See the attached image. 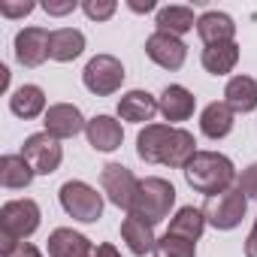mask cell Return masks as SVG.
<instances>
[{
  "label": "cell",
  "instance_id": "obj_22",
  "mask_svg": "<svg viewBox=\"0 0 257 257\" xmlns=\"http://www.w3.org/2000/svg\"><path fill=\"white\" fill-rule=\"evenodd\" d=\"M224 103L236 112V115H248L257 109V79L254 76H230L224 85Z\"/></svg>",
  "mask_w": 257,
  "mask_h": 257
},
{
  "label": "cell",
  "instance_id": "obj_28",
  "mask_svg": "<svg viewBox=\"0 0 257 257\" xmlns=\"http://www.w3.org/2000/svg\"><path fill=\"white\" fill-rule=\"evenodd\" d=\"M82 13H85L91 22H109V19L118 13V4H115V0H85V4H82Z\"/></svg>",
  "mask_w": 257,
  "mask_h": 257
},
{
  "label": "cell",
  "instance_id": "obj_26",
  "mask_svg": "<svg viewBox=\"0 0 257 257\" xmlns=\"http://www.w3.org/2000/svg\"><path fill=\"white\" fill-rule=\"evenodd\" d=\"M209 221L203 215V209H194V206H182L176 209V215L170 218V230L167 233H176V236H185L191 242H200V236L206 233Z\"/></svg>",
  "mask_w": 257,
  "mask_h": 257
},
{
  "label": "cell",
  "instance_id": "obj_33",
  "mask_svg": "<svg viewBox=\"0 0 257 257\" xmlns=\"http://www.w3.org/2000/svg\"><path fill=\"white\" fill-rule=\"evenodd\" d=\"M245 257H257V218L251 224V233L245 236Z\"/></svg>",
  "mask_w": 257,
  "mask_h": 257
},
{
  "label": "cell",
  "instance_id": "obj_13",
  "mask_svg": "<svg viewBox=\"0 0 257 257\" xmlns=\"http://www.w3.org/2000/svg\"><path fill=\"white\" fill-rule=\"evenodd\" d=\"M115 115L118 121H127V124H155V115H161V106H158V97L143 91V88H134V91H124L118 97V106H115Z\"/></svg>",
  "mask_w": 257,
  "mask_h": 257
},
{
  "label": "cell",
  "instance_id": "obj_16",
  "mask_svg": "<svg viewBox=\"0 0 257 257\" xmlns=\"http://www.w3.org/2000/svg\"><path fill=\"white\" fill-rule=\"evenodd\" d=\"M158 106H161L164 121L173 124V127H179L182 121L194 118V112H197V97H194V91H188L185 85H176V82H173V85H167V88L161 91Z\"/></svg>",
  "mask_w": 257,
  "mask_h": 257
},
{
  "label": "cell",
  "instance_id": "obj_20",
  "mask_svg": "<svg viewBox=\"0 0 257 257\" xmlns=\"http://www.w3.org/2000/svg\"><path fill=\"white\" fill-rule=\"evenodd\" d=\"M52 103L46 100V91L40 88V85H19L13 94H10V112L16 115V118H22V121H34V118H43L46 115V109H49Z\"/></svg>",
  "mask_w": 257,
  "mask_h": 257
},
{
  "label": "cell",
  "instance_id": "obj_36",
  "mask_svg": "<svg viewBox=\"0 0 257 257\" xmlns=\"http://www.w3.org/2000/svg\"><path fill=\"white\" fill-rule=\"evenodd\" d=\"M0 73H4V76H0V79H4V88H10V70H7V67H0Z\"/></svg>",
  "mask_w": 257,
  "mask_h": 257
},
{
  "label": "cell",
  "instance_id": "obj_18",
  "mask_svg": "<svg viewBox=\"0 0 257 257\" xmlns=\"http://www.w3.org/2000/svg\"><path fill=\"white\" fill-rule=\"evenodd\" d=\"M233 124H236V112H233L224 100H212V103H206L203 112H200V134H203L206 140H212V143L230 137Z\"/></svg>",
  "mask_w": 257,
  "mask_h": 257
},
{
  "label": "cell",
  "instance_id": "obj_30",
  "mask_svg": "<svg viewBox=\"0 0 257 257\" xmlns=\"http://www.w3.org/2000/svg\"><path fill=\"white\" fill-rule=\"evenodd\" d=\"M34 10H37L34 0H22V4H10V0H4V4H0V16H4V19H25Z\"/></svg>",
  "mask_w": 257,
  "mask_h": 257
},
{
  "label": "cell",
  "instance_id": "obj_9",
  "mask_svg": "<svg viewBox=\"0 0 257 257\" xmlns=\"http://www.w3.org/2000/svg\"><path fill=\"white\" fill-rule=\"evenodd\" d=\"M245 212H248V197L239 188H230L218 197H209L203 206V215H206L209 227H215V230H236L242 224Z\"/></svg>",
  "mask_w": 257,
  "mask_h": 257
},
{
  "label": "cell",
  "instance_id": "obj_27",
  "mask_svg": "<svg viewBox=\"0 0 257 257\" xmlns=\"http://www.w3.org/2000/svg\"><path fill=\"white\" fill-rule=\"evenodd\" d=\"M155 257H197V242L176 236V233H164V236H158Z\"/></svg>",
  "mask_w": 257,
  "mask_h": 257
},
{
  "label": "cell",
  "instance_id": "obj_6",
  "mask_svg": "<svg viewBox=\"0 0 257 257\" xmlns=\"http://www.w3.org/2000/svg\"><path fill=\"white\" fill-rule=\"evenodd\" d=\"M124 64L115 58V55H94L85 70H82V85L94 94V97H112L121 91L124 85Z\"/></svg>",
  "mask_w": 257,
  "mask_h": 257
},
{
  "label": "cell",
  "instance_id": "obj_15",
  "mask_svg": "<svg viewBox=\"0 0 257 257\" xmlns=\"http://www.w3.org/2000/svg\"><path fill=\"white\" fill-rule=\"evenodd\" d=\"M46 254L49 257H94L97 245L73 227H55L46 239Z\"/></svg>",
  "mask_w": 257,
  "mask_h": 257
},
{
  "label": "cell",
  "instance_id": "obj_14",
  "mask_svg": "<svg viewBox=\"0 0 257 257\" xmlns=\"http://www.w3.org/2000/svg\"><path fill=\"white\" fill-rule=\"evenodd\" d=\"M85 140L94 152L100 155H112L121 149L124 143V127L115 115H94L88 118V127H85Z\"/></svg>",
  "mask_w": 257,
  "mask_h": 257
},
{
  "label": "cell",
  "instance_id": "obj_5",
  "mask_svg": "<svg viewBox=\"0 0 257 257\" xmlns=\"http://www.w3.org/2000/svg\"><path fill=\"white\" fill-rule=\"evenodd\" d=\"M58 200H61V209L79 224H97L103 218V194H97V188L82 179L64 182L58 191Z\"/></svg>",
  "mask_w": 257,
  "mask_h": 257
},
{
  "label": "cell",
  "instance_id": "obj_34",
  "mask_svg": "<svg viewBox=\"0 0 257 257\" xmlns=\"http://www.w3.org/2000/svg\"><path fill=\"white\" fill-rule=\"evenodd\" d=\"M127 10H131V13H155L158 10V4H155V0H146V4H143V0H127Z\"/></svg>",
  "mask_w": 257,
  "mask_h": 257
},
{
  "label": "cell",
  "instance_id": "obj_24",
  "mask_svg": "<svg viewBox=\"0 0 257 257\" xmlns=\"http://www.w3.org/2000/svg\"><path fill=\"white\" fill-rule=\"evenodd\" d=\"M85 52V34L79 28H55L49 43V58L58 64H70Z\"/></svg>",
  "mask_w": 257,
  "mask_h": 257
},
{
  "label": "cell",
  "instance_id": "obj_10",
  "mask_svg": "<svg viewBox=\"0 0 257 257\" xmlns=\"http://www.w3.org/2000/svg\"><path fill=\"white\" fill-rule=\"evenodd\" d=\"M49 43H52V31L46 28H37V25H28L16 34L13 40V49H16V61L25 67V70H37L49 61Z\"/></svg>",
  "mask_w": 257,
  "mask_h": 257
},
{
  "label": "cell",
  "instance_id": "obj_1",
  "mask_svg": "<svg viewBox=\"0 0 257 257\" xmlns=\"http://www.w3.org/2000/svg\"><path fill=\"white\" fill-rule=\"evenodd\" d=\"M197 140L185 127H173L167 121L146 124L137 137V155L146 164H161L170 170H185L197 155Z\"/></svg>",
  "mask_w": 257,
  "mask_h": 257
},
{
  "label": "cell",
  "instance_id": "obj_25",
  "mask_svg": "<svg viewBox=\"0 0 257 257\" xmlns=\"http://www.w3.org/2000/svg\"><path fill=\"white\" fill-rule=\"evenodd\" d=\"M34 179H37V173L22 155H4L0 158V185L7 191H25V188H31Z\"/></svg>",
  "mask_w": 257,
  "mask_h": 257
},
{
  "label": "cell",
  "instance_id": "obj_2",
  "mask_svg": "<svg viewBox=\"0 0 257 257\" xmlns=\"http://www.w3.org/2000/svg\"><path fill=\"white\" fill-rule=\"evenodd\" d=\"M185 173V182L191 185V191L203 194V197H218L230 188H236V167L227 155L221 152H197L194 161L182 170Z\"/></svg>",
  "mask_w": 257,
  "mask_h": 257
},
{
  "label": "cell",
  "instance_id": "obj_32",
  "mask_svg": "<svg viewBox=\"0 0 257 257\" xmlns=\"http://www.w3.org/2000/svg\"><path fill=\"white\" fill-rule=\"evenodd\" d=\"M7 257H46V254H43L34 242H22V245H19L13 254H7Z\"/></svg>",
  "mask_w": 257,
  "mask_h": 257
},
{
  "label": "cell",
  "instance_id": "obj_11",
  "mask_svg": "<svg viewBox=\"0 0 257 257\" xmlns=\"http://www.w3.org/2000/svg\"><path fill=\"white\" fill-rule=\"evenodd\" d=\"M85 127H88V118L82 115V109L76 103H52L43 115V131L61 143L85 134Z\"/></svg>",
  "mask_w": 257,
  "mask_h": 257
},
{
  "label": "cell",
  "instance_id": "obj_17",
  "mask_svg": "<svg viewBox=\"0 0 257 257\" xmlns=\"http://www.w3.org/2000/svg\"><path fill=\"white\" fill-rule=\"evenodd\" d=\"M121 239H124L127 248H131V254H137V257L155 254V245H158L155 224H149L140 215H124L121 218Z\"/></svg>",
  "mask_w": 257,
  "mask_h": 257
},
{
  "label": "cell",
  "instance_id": "obj_7",
  "mask_svg": "<svg viewBox=\"0 0 257 257\" xmlns=\"http://www.w3.org/2000/svg\"><path fill=\"white\" fill-rule=\"evenodd\" d=\"M100 188H103L106 200L112 206H118L124 215L134 212V200H137V191H140V179L134 176L131 167H124V164H106L100 170Z\"/></svg>",
  "mask_w": 257,
  "mask_h": 257
},
{
  "label": "cell",
  "instance_id": "obj_3",
  "mask_svg": "<svg viewBox=\"0 0 257 257\" xmlns=\"http://www.w3.org/2000/svg\"><path fill=\"white\" fill-rule=\"evenodd\" d=\"M43 224L40 203L31 197L7 200L0 206V254H13L22 242H28Z\"/></svg>",
  "mask_w": 257,
  "mask_h": 257
},
{
  "label": "cell",
  "instance_id": "obj_8",
  "mask_svg": "<svg viewBox=\"0 0 257 257\" xmlns=\"http://www.w3.org/2000/svg\"><path fill=\"white\" fill-rule=\"evenodd\" d=\"M19 155L34 167L37 176H52V173H58L61 164H64V146H61V140H55V137L46 134V131L31 134V137L22 143V152H19Z\"/></svg>",
  "mask_w": 257,
  "mask_h": 257
},
{
  "label": "cell",
  "instance_id": "obj_19",
  "mask_svg": "<svg viewBox=\"0 0 257 257\" xmlns=\"http://www.w3.org/2000/svg\"><path fill=\"white\" fill-rule=\"evenodd\" d=\"M197 37L203 40V46L233 43L236 40V22H233V16H227L221 10H206L197 19Z\"/></svg>",
  "mask_w": 257,
  "mask_h": 257
},
{
  "label": "cell",
  "instance_id": "obj_23",
  "mask_svg": "<svg viewBox=\"0 0 257 257\" xmlns=\"http://www.w3.org/2000/svg\"><path fill=\"white\" fill-rule=\"evenodd\" d=\"M239 43H218V46H206L200 52V64L209 76H230L239 64Z\"/></svg>",
  "mask_w": 257,
  "mask_h": 257
},
{
  "label": "cell",
  "instance_id": "obj_12",
  "mask_svg": "<svg viewBox=\"0 0 257 257\" xmlns=\"http://www.w3.org/2000/svg\"><path fill=\"white\" fill-rule=\"evenodd\" d=\"M146 55H149V61L158 64L161 70L176 73V70H182L185 61H188V46H185V40H179V37H170V34L155 31V34H149V40H146Z\"/></svg>",
  "mask_w": 257,
  "mask_h": 257
},
{
  "label": "cell",
  "instance_id": "obj_21",
  "mask_svg": "<svg viewBox=\"0 0 257 257\" xmlns=\"http://www.w3.org/2000/svg\"><path fill=\"white\" fill-rule=\"evenodd\" d=\"M155 31L161 34H170V37H185L191 31H197V16L191 7L185 4H170V7H161L155 13Z\"/></svg>",
  "mask_w": 257,
  "mask_h": 257
},
{
  "label": "cell",
  "instance_id": "obj_35",
  "mask_svg": "<svg viewBox=\"0 0 257 257\" xmlns=\"http://www.w3.org/2000/svg\"><path fill=\"white\" fill-rule=\"evenodd\" d=\"M94 257H121V251H118V248H115L112 242H100V245H97V254H94Z\"/></svg>",
  "mask_w": 257,
  "mask_h": 257
},
{
  "label": "cell",
  "instance_id": "obj_29",
  "mask_svg": "<svg viewBox=\"0 0 257 257\" xmlns=\"http://www.w3.org/2000/svg\"><path fill=\"white\" fill-rule=\"evenodd\" d=\"M236 188H239L248 200H257V164H248V167L239 173Z\"/></svg>",
  "mask_w": 257,
  "mask_h": 257
},
{
  "label": "cell",
  "instance_id": "obj_4",
  "mask_svg": "<svg viewBox=\"0 0 257 257\" xmlns=\"http://www.w3.org/2000/svg\"><path fill=\"white\" fill-rule=\"evenodd\" d=\"M173 206H176V185L164 176H146V179H140V191H137L131 215H140L158 227L161 221L173 218L170 215Z\"/></svg>",
  "mask_w": 257,
  "mask_h": 257
},
{
  "label": "cell",
  "instance_id": "obj_31",
  "mask_svg": "<svg viewBox=\"0 0 257 257\" xmlns=\"http://www.w3.org/2000/svg\"><path fill=\"white\" fill-rule=\"evenodd\" d=\"M43 10H46L49 16L61 19V16H70V13H76V10H79V4H76V0H46V4H43Z\"/></svg>",
  "mask_w": 257,
  "mask_h": 257
}]
</instances>
